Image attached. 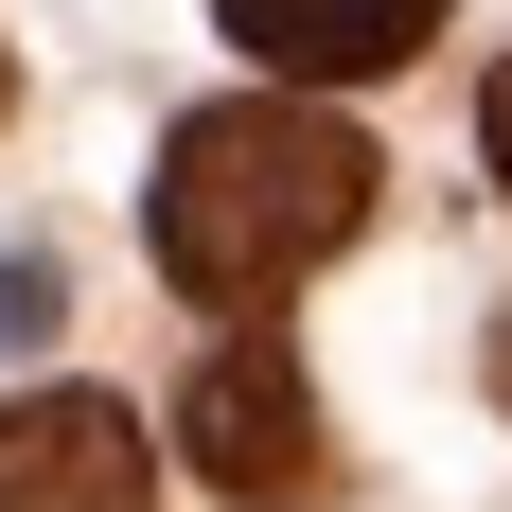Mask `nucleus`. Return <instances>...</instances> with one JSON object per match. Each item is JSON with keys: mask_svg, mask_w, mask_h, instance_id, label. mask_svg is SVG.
<instances>
[{"mask_svg": "<svg viewBox=\"0 0 512 512\" xmlns=\"http://www.w3.org/2000/svg\"><path fill=\"white\" fill-rule=\"evenodd\" d=\"M53 301H71V283H53V248H18V265H0V354H36Z\"/></svg>", "mask_w": 512, "mask_h": 512, "instance_id": "5", "label": "nucleus"}, {"mask_svg": "<svg viewBox=\"0 0 512 512\" xmlns=\"http://www.w3.org/2000/svg\"><path fill=\"white\" fill-rule=\"evenodd\" d=\"M177 460H195L230 512H318V495H336V424H318V389L283 371V336H212V354H195Z\"/></svg>", "mask_w": 512, "mask_h": 512, "instance_id": "2", "label": "nucleus"}, {"mask_svg": "<svg viewBox=\"0 0 512 512\" xmlns=\"http://www.w3.org/2000/svg\"><path fill=\"white\" fill-rule=\"evenodd\" d=\"M477 159H495V195H512V71L477 89Z\"/></svg>", "mask_w": 512, "mask_h": 512, "instance_id": "6", "label": "nucleus"}, {"mask_svg": "<svg viewBox=\"0 0 512 512\" xmlns=\"http://www.w3.org/2000/svg\"><path fill=\"white\" fill-rule=\"evenodd\" d=\"M0 106H18V53H0Z\"/></svg>", "mask_w": 512, "mask_h": 512, "instance_id": "8", "label": "nucleus"}, {"mask_svg": "<svg viewBox=\"0 0 512 512\" xmlns=\"http://www.w3.org/2000/svg\"><path fill=\"white\" fill-rule=\"evenodd\" d=\"M495 407H512V318H495Z\"/></svg>", "mask_w": 512, "mask_h": 512, "instance_id": "7", "label": "nucleus"}, {"mask_svg": "<svg viewBox=\"0 0 512 512\" xmlns=\"http://www.w3.org/2000/svg\"><path fill=\"white\" fill-rule=\"evenodd\" d=\"M230 53H265L283 89H371V71H407L442 36V0H212Z\"/></svg>", "mask_w": 512, "mask_h": 512, "instance_id": "4", "label": "nucleus"}, {"mask_svg": "<svg viewBox=\"0 0 512 512\" xmlns=\"http://www.w3.org/2000/svg\"><path fill=\"white\" fill-rule=\"evenodd\" d=\"M0 512H159L142 407H106V389H36V407H0Z\"/></svg>", "mask_w": 512, "mask_h": 512, "instance_id": "3", "label": "nucleus"}, {"mask_svg": "<svg viewBox=\"0 0 512 512\" xmlns=\"http://www.w3.org/2000/svg\"><path fill=\"white\" fill-rule=\"evenodd\" d=\"M354 230H371V142H354L318 89H230V106H195V124L159 142V177H142V248H159V283H177L195 318L283 301V283L336 265Z\"/></svg>", "mask_w": 512, "mask_h": 512, "instance_id": "1", "label": "nucleus"}]
</instances>
